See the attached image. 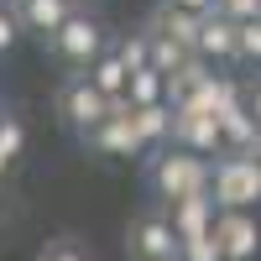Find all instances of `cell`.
Listing matches in <instances>:
<instances>
[{
  "label": "cell",
  "instance_id": "obj_1",
  "mask_svg": "<svg viewBox=\"0 0 261 261\" xmlns=\"http://www.w3.org/2000/svg\"><path fill=\"white\" fill-rule=\"evenodd\" d=\"M214 183V157H199L188 146H157L146 151V188L157 193L162 204H178V199H193V193H209Z\"/></svg>",
  "mask_w": 261,
  "mask_h": 261
},
{
  "label": "cell",
  "instance_id": "obj_2",
  "mask_svg": "<svg viewBox=\"0 0 261 261\" xmlns=\"http://www.w3.org/2000/svg\"><path fill=\"white\" fill-rule=\"evenodd\" d=\"M209 193L220 209H261V157L256 151H220Z\"/></svg>",
  "mask_w": 261,
  "mask_h": 261
},
{
  "label": "cell",
  "instance_id": "obj_3",
  "mask_svg": "<svg viewBox=\"0 0 261 261\" xmlns=\"http://www.w3.org/2000/svg\"><path fill=\"white\" fill-rule=\"evenodd\" d=\"M47 47H53L58 63H68L73 73H89V68H94V58L110 53V42H105V21H94L89 11H73V16L47 37Z\"/></svg>",
  "mask_w": 261,
  "mask_h": 261
},
{
  "label": "cell",
  "instance_id": "obj_4",
  "mask_svg": "<svg viewBox=\"0 0 261 261\" xmlns=\"http://www.w3.org/2000/svg\"><path fill=\"white\" fill-rule=\"evenodd\" d=\"M105 115H110V99L94 89V79H89V73H68V79L58 84V120L68 125V130L89 136V130H94Z\"/></svg>",
  "mask_w": 261,
  "mask_h": 261
},
{
  "label": "cell",
  "instance_id": "obj_5",
  "mask_svg": "<svg viewBox=\"0 0 261 261\" xmlns=\"http://www.w3.org/2000/svg\"><path fill=\"white\" fill-rule=\"evenodd\" d=\"M178 230H172V214L162 209H141L136 220L125 225V256L130 261H162V256H178Z\"/></svg>",
  "mask_w": 261,
  "mask_h": 261
},
{
  "label": "cell",
  "instance_id": "obj_6",
  "mask_svg": "<svg viewBox=\"0 0 261 261\" xmlns=\"http://www.w3.org/2000/svg\"><path fill=\"white\" fill-rule=\"evenodd\" d=\"M172 146H188L199 157H220L225 151V130L220 115H204L193 105H172Z\"/></svg>",
  "mask_w": 261,
  "mask_h": 261
},
{
  "label": "cell",
  "instance_id": "obj_7",
  "mask_svg": "<svg viewBox=\"0 0 261 261\" xmlns=\"http://www.w3.org/2000/svg\"><path fill=\"white\" fill-rule=\"evenodd\" d=\"M214 241H220L225 261H256L261 256V220H256V209H220Z\"/></svg>",
  "mask_w": 261,
  "mask_h": 261
},
{
  "label": "cell",
  "instance_id": "obj_8",
  "mask_svg": "<svg viewBox=\"0 0 261 261\" xmlns=\"http://www.w3.org/2000/svg\"><path fill=\"white\" fill-rule=\"evenodd\" d=\"M84 141H89L99 157H146V141L136 136V120L130 115H105Z\"/></svg>",
  "mask_w": 261,
  "mask_h": 261
},
{
  "label": "cell",
  "instance_id": "obj_9",
  "mask_svg": "<svg viewBox=\"0 0 261 261\" xmlns=\"http://www.w3.org/2000/svg\"><path fill=\"white\" fill-rule=\"evenodd\" d=\"M199 58H209L214 68L241 63V21L209 11V16H204V32H199Z\"/></svg>",
  "mask_w": 261,
  "mask_h": 261
},
{
  "label": "cell",
  "instance_id": "obj_10",
  "mask_svg": "<svg viewBox=\"0 0 261 261\" xmlns=\"http://www.w3.org/2000/svg\"><path fill=\"white\" fill-rule=\"evenodd\" d=\"M11 11H16V21H21V32H32V37L47 42L79 6H73V0H11Z\"/></svg>",
  "mask_w": 261,
  "mask_h": 261
},
{
  "label": "cell",
  "instance_id": "obj_11",
  "mask_svg": "<svg viewBox=\"0 0 261 261\" xmlns=\"http://www.w3.org/2000/svg\"><path fill=\"white\" fill-rule=\"evenodd\" d=\"M167 214H172V230H178V241H193V235H214L220 204H214V193H193V199L167 204Z\"/></svg>",
  "mask_w": 261,
  "mask_h": 261
},
{
  "label": "cell",
  "instance_id": "obj_12",
  "mask_svg": "<svg viewBox=\"0 0 261 261\" xmlns=\"http://www.w3.org/2000/svg\"><path fill=\"white\" fill-rule=\"evenodd\" d=\"M220 130H225V151H251L256 136H261V125H256V115H251L246 99H235L230 110L220 115Z\"/></svg>",
  "mask_w": 261,
  "mask_h": 261
},
{
  "label": "cell",
  "instance_id": "obj_13",
  "mask_svg": "<svg viewBox=\"0 0 261 261\" xmlns=\"http://www.w3.org/2000/svg\"><path fill=\"white\" fill-rule=\"evenodd\" d=\"M136 136L146 141V151H157V146H167L172 141V105L162 99V105H136Z\"/></svg>",
  "mask_w": 261,
  "mask_h": 261
},
{
  "label": "cell",
  "instance_id": "obj_14",
  "mask_svg": "<svg viewBox=\"0 0 261 261\" xmlns=\"http://www.w3.org/2000/svg\"><path fill=\"white\" fill-rule=\"evenodd\" d=\"M151 27H157V32H167L172 42H183L188 53H199V32H204V16H199V11H178V6H162Z\"/></svg>",
  "mask_w": 261,
  "mask_h": 261
},
{
  "label": "cell",
  "instance_id": "obj_15",
  "mask_svg": "<svg viewBox=\"0 0 261 261\" xmlns=\"http://www.w3.org/2000/svg\"><path fill=\"white\" fill-rule=\"evenodd\" d=\"M89 79H94V89L105 94V99H120L125 89H130V68H125V58L110 47L105 58H94V68H89Z\"/></svg>",
  "mask_w": 261,
  "mask_h": 261
},
{
  "label": "cell",
  "instance_id": "obj_16",
  "mask_svg": "<svg viewBox=\"0 0 261 261\" xmlns=\"http://www.w3.org/2000/svg\"><path fill=\"white\" fill-rule=\"evenodd\" d=\"M130 105H162L167 99V73L162 68H151V63H146V68H136V73H130ZM172 105V99H167Z\"/></svg>",
  "mask_w": 261,
  "mask_h": 261
},
{
  "label": "cell",
  "instance_id": "obj_17",
  "mask_svg": "<svg viewBox=\"0 0 261 261\" xmlns=\"http://www.w3.org/2000/svg\"><path fill=\"white\" fill-rule=\"evenodd\" d=\"M146 37H151V68H162L167 79H172V73H178L183 63L193 58L183 42H172V37H167V32H157V27H146Z\"/></svg>",
  "mask_w": 261,
  "mask_h": 261
},
{
  "label": "cell",
  "instance_id": "obj_18",
  "mask_svg": "<svg viewBox=\"0 0 261 261\" xmlns=\"http://www.w3.org/2000/svg\"><path fill=\"white\" fill-rule=\"evenodd\" d=\"M21 146H27V125H21L16 115H0V178H6V172L16 167Z\"/></svg>",
  "mask_w": 261,
  "mask_h": 261
},
{
  "label": "cell",
  "instance_id": "obj_19",
  "mask_svg": "<svg viewBox=\"0 0 261 261\" xmlns=\"http://www.w3.org/2000/svg\"><path fill=\"white\" fill-rule=\"evenodd\" d=\"M37 261H94V256L84 251V241H73V235H53V241L37 251Z\"/></svg>",
  "mask_w": 261,
  "mask_h": 261
},
{
  "label": "cell",
  "instance_id": "obj_20",
  "mask_svg": "<svg viewBox=\"0 0 261 261\" xmlns=\"http://www.w3.org/2000/svg\"><path fill=\"white\" fill-rule=\"evenodd\" d=\"M115 53L125 58V68L136 73V68H146V63H151V37H146V32H130V37L115 42Z\"/></svg>",
  "mask_w": 261,
  "mask_h": 261
},
{
  "label": "cell",
  "instance_id": "obj_21",
  "mask_svg": "<svg viewBox=\"0 0 261 261\" xmlns=\"http://www.w3.org/2000/svg\"><path fill=\"white\" fill-rule=\"evenodd\" d=\"M178 256H183V261H225V251H220L214 235H193V241H183Z\"/></svg>",
  "mask_w": 261,
  "mask_h": 261
},
{
  "label": "cell",
  "instance_id": "obj_22",
  "mask_svg": "<svg viewBox=\"0 0 261 261\" xmlns=\"http://www.w3.org/2000/svg\"><path fill=\"white\" fill-rule=\"evenodd\" d=\"M241 63H261V16L241 21Z\"/></svg>",
  "mask_w": 261,
  "mask_h": 261
},
{
  "label": "cell",
  "instance_id": "obj_23",
  "mask_svg": "<svg viewBox=\"0 0 261 261\" xmlns=\"http://www.w3.org/2000/svg\"><path fill=\"white\" fill-rule=\"evenodd\" d=\"M214 11L230 16V21H256L261 16V0H214Z\"/></svg>",
  "mask_w": 261,
  "mask_h": 261
},
{
  "label": "cell",
  "instance_id": "obj_24",
  "mask_svg": "<svg viewBox=\"0 0 261 261\" xmlns=\"http://www.w3.org/2000/svg\"><path fill=\"white\" fill-rule=\"evenodd\" d=\"M16 42H21V21H16V11H11V6H0V58H6Z\"/></svg>",
  "mask_w": 261,
  "mask_h": 261
},
{
  "label": "cell",
  "instance_id": "obj_25",
  "mask_svg": "<svg viewBox=\"0 0 261 261\" xmlns=\"http://www.w3.org/2000/svg\"><path fill=\"white\" fill-rule=\"evenodd\" d=\"M162 6H178V11H199V16H209L214 0H162Z\"/></svg>",
  "mask_w": 261,
  "mask_h": 261
},
{
  "label": "cell",
  "instance_id": "obj_26",
  "mask_svg": "<svg viewBox=\"0 0 261 261\" xmlns=\"http://www.w3.org/2000/svg\"><path fill=\"white\" fill-rule=\"evenodd\" d=\"M246 105H251V115H256V125H261V79L246 84Z\"/></svg>",
  "mask_w": 261,
  "mask_h": 261
},
{
  "label": "cell",
  "instance_id": "obj_27",
  "mask_svg": "<svg viewBox=\"0 0 261 261\" xmlns=\"http://www.w3.org/2000/svg\"><path fill=\"white\" fill-rule=\"evenodd\" d=\"M251 151H256V157H261V136H256V146H251Z\"/></svg>",
  "mask_w": 261,
  "mask_h": 261
},
{
  "label": "cell",
  "instance_id": "obj_28",
  "mask_svg": "<svg viewBox=\"0 0 261 261\" xmlns=\"http://www.w3.org/2000/svg\"><path fill=\"white\" fill-rule=\"evenodd\" d=\"M162 261H183V256H162Z\"/></svg>",
  "mask_w": 261,
  "mask_h": 261
},
{
  "label": "cell",
  "instance_id": "obj_29",
  "mask_svg": "<svg viewBox=\"0 0 261 261\" xmlns=\"http://www.w3.org/2000/svg\"><path fill=\"white\" fill-rule=\"evenodd\" d=\"M0 115H6V110H0Z\"/></svg>",
  "mask_w": 261,
  "mask_h": 261
}]
</instances>
